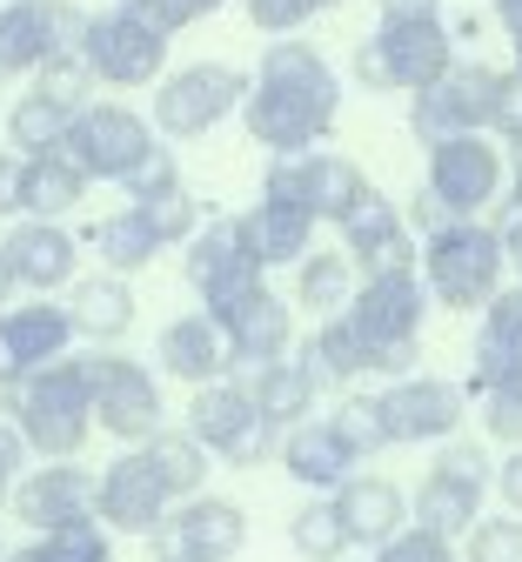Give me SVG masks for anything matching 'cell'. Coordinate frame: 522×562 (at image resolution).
Returning <instances> with one entry per match:
<instances>
[{"label":"cell","mask_w":522,"mask_h":562,"mask_svg":"<svg viewBox=\"0 0 522 562\" xmlns=\"http://www.w3.org/2000/svg\"><path fill=\"white\" fill-rule=\"evenodd\" d=\"M335 114H342L335 67L309 41H268L255 81H248V101H242V121H248L255 148H268L275 161L309 155L335 134Z\"/></svg>","instance_id":"6da1fadb"},{"label":"cell","mask_w":522,"mask_h":562,"mask_svg":"<svg viewBox=\"0 0 522 562\" xmlns=\"http://www.w3.org/2000/svg\"><path fill=\"white\" fill-rule=\"evenodd\" d=\"M0 415L21 429L27 456H41V462H81V449L95 436V402H88L81 356H60V362L34 369L27 382H14L8 395H0Z\"/></svg>","instance_id":"7a4b0ae2"},{"label":"cell","mask_w":522,"mask_h":562,"mask_svg":"<svg viewBox=\"0 0 522 562\" xmlns=\"http://www.w3.org/2000/svg\"><path fill=\"white\" fill-rule=\"evenodd\" d=\"M422 315H429V289H422L415 268H402V274H362V289L342 308V322L368 348V375H389V382L415 375V362H422Z\"/></svg>","instance_id":"3957f363"},{"label":"cell","mask_w":522,"mask_h":562,"mask_svg":"<svg viewBox=\"0 0 522 562\" xmlns=\"http://www.w3.org/2000/svg\"><path fill=\"white\" fill-rule=\"evenodd\" d=\"M502 274H509V255L489 222H449L422 241V289H429V302L456 308V315H469V308L482 315L509 289Z\"/></svg>","instance_id":"277c9868"},{"label":"cell","mask_w":522,"mask_h":562,"mask_svg":"<svg viewBox=\"0 0 522 562\" xmlns=\"http://www.w3.org/2000/svg\"><path fill=\"white\" fill-rule=\"evenodd\" d=\"M181 274H188V289L201 295V315L221 328L242 302H255V295H268V268L255 261V248H248V228H242V215H214L208 228H195V241H188V261H181Z\"/></svg>","instance_id":"5b68a950"},{"label":"cell","mask_w":522,"mask_h":562,"mask_svg":"<svg viewBox=\"0 0 522 562\" xmlns=\"http://www.w3.org/2000/svg\"><path fill=\"white\" fill-rule=\"evenodd\" d=\"M456 67V34L442 21H382L355 47V81L362 88H396V94H429Z\"/></svg>","instance_id":"8992f818"},{"label":"cell","mask_w":522,"mask_h":562,"mask_svg":"<svg viewBox=\"0 0 522 562\" xmlns=\"http://www.w3.org/2000/svg\"><path fill=\"white\" fill-rule=\"evenodd\" d=\"M88 375V402H95V429L141 449L155 429H168V408H162V382L147 375V362L121 356V348H88L81 356Z\"/></svg>","instance_id":"52a82bcc"},{"label":"cell","mask_w":522,"mask_h":562,"mask_svg":"<svg viewBox=\"0 0 522 562\" xmlns=\"http://www.w3.org/2000/svg\"><path fill=\"white\" fill-rule=\"evenodd\" d=\"M248 101V75L229 60H195L155 81V134L168 140H201Z\"/></svg>","instance_id":"ba28073f"},{"label":"cell","mask_w":522,"mask_h":562,"mask_svg":"<svg viewBox=\"0 0 522 562\" xmlns=\"http://www.w3.org/2000/svg\"><path fill=\"white\" fill-rule=\"evenodd\" d=\"M155 148L162 140L147 134V121L134 108H121V101H88L67 121V140H60V155L81 168V181H127Z\"/></svg>","instance_id":"9c48e42d"},{"label":"cell","mask_w":522,"mask_h":562,"mask_svg":"<svg viewBox=\"0 0 522 562\" xmlns=\"http://www.w3.org/2000/svg\"><path fill=\"white\" fill-rule=\"evenodd\" d=\"M188 436H195L208 456H221L229 469H255V462H268V456L281 449V436L255 415L248 389H242V382H229V375L188 395Z\"/></svg>","instance_id":"30bf717a"},{"label":"cell","mask_w":522,"mask_h":562,"mask_svg":"<svg viewBox=\"0 0 522 562\" xmlns=\"http://www.w3.org/2000/svg\"><path fill=\"white\" fill-rule=\"evenodd\" d=\"M88 34V14L74 0H8L0 8V81H34L54 54H74Z\"/></svg>","instance_id":"8fae6325"},{"label":"cell","mask_w":522,"mask_h":562,"mask_svg":"<svg viewBox=\"0 0 522 562\" xmlns=\"http://www.w3.org/2000/svg\"><path fill=\"white\" fill-rule=\"evenodd\" d=\"M429 201L449 222H482V207L502 201V148L489 134H456L429 148Z\"/></svg>","instance_id":"7c38bea8"},{"label":"cell","mask_w":522,"mask_h":562,"mask_svg":"<svg viewBox=\"0 0 522 562\" xmlns=\"http://www.w3.org/2000/svg\"><path fill=\"white\" fill-rule=\"evenodd\" d=\"M496 94H502V67H489V60H456L429 94H415L409 127H415L422 148H435V140H456V134H489Z\"/></svg>","instance_id":"4fadbf2b"},{"label":"cell","mask_w":522,"mask_h":562,"mask_svg":"<svg viewBox=\"0 0 522 562\" xmlns=\"http://www.w3.org/2000/svg\"><path fill=\"white\" fill-rule=\"evenodd\" d=\"M81 60H88V75L108 81V88H155L168 75V34L141 27L127 8H108V14H88Z\"/></svg>","instance_id":"5bb4252c"},{"label":"cell","mask_w":522,"mask_h":562,"mask_svg":"<svg viewBox=\"0 0 522 562\" xmlns=\"http://www.w3.org/2000/svg\"><path fill=\"white\" fill-rule=\"evenodd\" d=\"M147 542H155L162 562H235L242 542H248V516H242V503L208 496V488H201V496L175 503L168 522L147 536Z\"/></svg>","instance_id":"9a60e30c"},{"label":"cell","mask_w":522,"mask_h":562,"mask_svg":"<svg viewBox=\"0 0 522 562\" xmlns=\"http://www.w3.org/2000/svg\"><path fill=\"white\" fill-rule=\"evenodd\" d=\"M382 422H389V442H456V429H463V415H469V395H463V382H449V375H396L382 395Z\"/></svg>","instance_id":"2e32d148"},{"label":"cell","mask_w":522,"mask_h":562,"mask_svg":"<svg viewBox=\"0 0 522 562\" xmlns=\"http://www.w3.org/2000/svg\"><path fill=\"white\" fill-rule=\"evenodd\" d=\"M168 488L155 482V469L141 462V449H121L101 475H95V522L108 536H155L168 522Z\"/></svg>","instance_id":"e0dca14e"},{"label":"cell","mask_w":522,"mask_h":562,"mask_svg":"<svg viewBox=\"0 0 522 562\" xmlns=\"http://www.w3.org/2000/svg\"><path fill=\"white\" fill-rule=\"evenodd\" d=\"M74 348V315L67 302H21V308H0V395L14 382H27L34 369L60 362Z\"/></svg>","instance_id":"ac0fdd59"},{"label":"cell","mask_w":522,"mask_h":562,"mask_svg":"<svg viewBox=\"0 0 522 562\" xmlns=\"http://www.w3.org/2000/svg\"><path fill=\"white\" fill-rule=\"evenodd\" d=\"M262 188H281V194H295V201H302L315 222H335V228L355 215V201L368 194L362 168H355L348 155H329V148H309V155H288V161H275Z\"/></svg>","instance_id":"d6986e66"},{"label":"cell","mask_w":522,"mask_h":562,"mask_svg":"<svg viewBox=\"0 0 522 562\" xmlns=\"http://www.w3.org/2000/svg\"><path fill=\"white\" fill-rule=\"evenodd\" d=\"M0 255H8L14 289H27L41 302H54L60 289L81 281V241H74L60 222H14L0 235Z\"/></svg>","instance_id":"ffe728a7"},{"label":"cell","mask_w":522,"mask_h":562,"mask_svg":"<svg viewBox=\"0 0 522 562\" xmlns=\"http://www.w3.org/2000/svg\"><path fill=\"white\" fill-rule=\"evenodd\" d=\"M8 509H14L34 536L95 522V475H88L81 462H41V469H27V475L14 482Z\"/></svg>","instance_id":"44dd1931"},{"label":"cell","mask_w":522,"mask_h":562,"mask_svg":"<svg viewBox=\"0 0 522 562\" xmlns=\"http://www.w3.org/2000/svg\"><path fill=\"white\" fill-rule=\"evenodd\" d=\"M342 255H348L362 274H402V268H415V235H409V222H402V207H396L389 194L368 188V194L355 201V215L342 222Z\"/></svg>","instance_id":"7402d4cb"},{"label":"cell","mask_w":522,"mask_h":562,"mask_svg":"<svg viewBox=\"0 0 522 562\" xmlns=\"http://www.w3.org/2000/svg\"><path fill=\"white\" fill-rule=\"evenodd\" d=\"M221 341H229V369H268V362H288L295 348V308L268 289L255 302H242L229 322H221Z\"/></svg>","instance_id":"603a6c76"},{"label":"cell","mask_w":522,"mask_h":562,"mask_svg":"<svg viewBox=\"0 0 522 562\" xmlns=\"http://www.w3.org/2000/svg\"><path fill=\"white\" fill-rule=\"evenodd\" d=\"M335 516H342V529H348V549L362 542V549H382L396 529H409V496L389 482V475H348L342 488H335Z\"/></svg>","instance_id":"cb8c5ba5"},{"label":"cell","mask_w":522,"mask_h":562,"mask_svg":"<svg viewBox=\"0 0 522 562\" xmlns=\"http://www.w3.org/2000/svg\"><path fill=\"white\" fill-rule=\"evenodd\" d=\"M242 228H248V248H255V261L262 268H288V261H302L309 248H315V215L295 194H281V188H262V201L242 215Z\"/></svg>","instance_id":"d4e9b609"},{"label":"cell","mask_w":522,"mask_h":562,"mask_svg":"<svg viewBox=\"0 0 522 562\" xmlns=\"http://www.w3.org/2000/svg\"><path fill=\"white\" fill-rule=\"evenodd\" d=\"M155 362H162V375H175V382H188V389H208V382L229 375V341H221V328L195 308V315H181V322L162 328Z\"/></svg>","instance_id":"484cf974"},{"label":"cell","mask_w":522,"mask_h":562,"mask_svg":"<svg viewBox=\"0 0 522 562\" xmlns=\"http://www.w3.org/2000/svg\"><path fill=\"white\" fill-rule=\"evenodd\" d=\"M275 456H281V469L302 482V488H315V496H335V488L362 469V462L342 449V436L329 429V422H315V415H309V422H295Z\"/></svg>","instance_id":"4316f807"},{"label":"cell","mask_w":522,"mask_h":562,"mask_svg":"<svg viewBox=\"0 0 522 562\" xmlns=\"http://www.w3.org/2000/svg\"><path fill=\"white\" fill-rule=\"evenodd\" d=\"M469 382L463 395H482L489 382L515 375L522 369V289H502L489 308H482V328H476V356H469Z\"/></svg>","instance_id":"83f0119b"},{"label":"cell","mask_w":522,"mask_h":562,"mask_svg":"<svg viewBox=\"0 0 522 562\" xmlns=\"http://www.w3.org/2000/svg\"><path fill=\"white\" fill-rule=\"evenodd\" d=\"M67 315H74V335H88L95 348H114L127 328H134V281L121 274H81L67 289Z\"/></svg>","instance_id":"f1b7e54d"},{"label":"cell","mask_w":522,"mask_h":562,"mask_svg":"<svg viewBox=\"0 0 522 562\" xmlns=\"http://www.w3.org/2000/svg\"><path fill=\"white\" fill-rule=\"evenodd\" d=\"M81 194H88V181L67 155H41V161L14 168V215L21 222H60L81 207Z\"/></svg>","instance_id":"f546056e"},{"label":"cell","mask_w":522,"mask_h":562,"mask_svg":"<svg viewBox=\"0 0 522 562\" xmlns=\"http://www.w3.org/2000/svg\"><path fill=\"white\" fill-rule=\"evenodd\" d=\"M242 389H248L255 415L268 422L275 436H288L295 422H309V415H315V395H322L315 375H309V362H268V369H255Z\"/></svg>","instance_id":"4dcf8cb0"},{"label":"cell","mask_w":522,"mask_h":562,"mask_svg":"<svg viewBox=\"0 0 522 562\" xmlns=\"http://www.w3.org/2000/svg\"><path fill=\"white\" fill-rule=\"evenodd\" d=\"M482 488L489 482H469V475H449V469H429L422 488H415V522L435 529V536H469L482 522Z\"/></svg>","instance_id":"1f68e13d"},{"label":"cell","mask_w":522,"mask_h":562,"mask_svg":"<svg viewBox=\"0 0 522 562\" xmlns=\"http://www.w3.org/2000/svg\"><path fill=\"white\" fill-rule=\"evenodd\" d=\"M81 248L95 255V268H101V274H121V281H134L141 268H155V255H162L155 228H147L134 207H121V215L95 222V228L81 235Z\"/></svg>","instance_id":"d6a6232c"},{"label":"cell","mask_w":522,"mask_h":562,"mask_svg":"<svg viewBox=\"0 0 522 562\" xmlns=\"http://www.w3.org/2000/svg\"><path fill=\"white\" fill-rule=\"evenodd\" d=\"M355 302V261L342 248H309L302 261H295V308L309 315H342Z\"/></svg>","instance_id":"836d02e7"},{"label":"cell","mask_w":522,"mask_h":562,"mask_svg":"<svg viewBox=\"0 0 522 562\" xmlns=\"http://www.w3.org/2000/svg\"><path fill=\"white\" fill-rule=\"evenodd\" d=\"M141 462L155 469V482L168 488V503L201 496V482H208V449H201L188 429H155V436L141 442Z\"/></svg>","instance_id":"e575fe53"},{"label":"cell","mask_w":522,"mask_h":562,"mask_svg":"<svg viewBox=\"0 0 522 562\" xmlns=\"http://www.w3.org/2000/svg\"><path fill=\"white\" fill-rule=\"evenodd\" d=\"M309 375H315V389H348V382H362L368 375V348H362V335L342 322V315H329L322 328H315V341H309Z\"/></svg>","instance_id":"d590c367"},{"label":"cell","mask_w":522,"mask_h":562,"mask_svg":"<svg viewBox=\"0 0 522 562\" xmlns=\"http://www.w3.org/2000/svg\"><path fill=\"white\" fill-rule=\"evenodd\" d=\"M67 108H54L47 94H21L14 114H8V148H21V161H41V155H60V140H67Z\"/></svg>","instance_id":"8d00e7d4"},{"label":"cell","mask_w":522,"mask_h":562,"mask_svg":"<svg viewBox=\"0 0 522 562\" xmlns=\"http://www.w3.org/2000/svg\"><path fill=\"white\" fill-rule=\"evenodd\" d=\"M8 562H114V536L101 522H74V529H47V536L8 549Z\"/></svg>","instance_id":"74e56055"},{"label":"cell","mask_w":522,"mask_h":562,"mask_svg":"<svg viewBox=\"0 0 522 562\" xmlns=\"http://www.w3.org/2000/svg\"><path fill=\"white\" fill-rule=\"evenodd\" d=\"M329 429L342 436V449H348L355 462H368V456L396 449V442H389V422H382V402H376V395H342V402H335V415H329Z\"/></svg>","instance_id":"f35d334b"},{"label":"cell","mask_w":522,"mask_h":562,"mask_svg":"<svg viewBox=\"0 0 522 562\" xmlns=\"http://www.w3.org/2000/svg\"><path fill=\"white\" fill-rule=\"evenodd\" d=\"M288 542H295V555H309V562H342L348 555V529H342V516H335L329 496L302 503V509L288 516Z\"/></svg>","instance_id":"ab89813d"},{"label":"cell","mask_w":522,"mask_h":562,"mask_svg":"<svg viewBox=\"0 0 522 562\" xmlns=\"http://www.w3.org/2000/svg\"><path fill=\"white\" fill-rule=\"evenodd\" d=\"M134 215L155 228V241L162 248H188L195 241V228H201V201L188 194V188H175V194H155V201H127Z\"/></svg>","instance_id":"60d3db41"},{"label":"cell","mask_w":522,"mask_h":562,"mask_svg":"<svg viewBox=\"0 0 522 562\" xmlns=\"http://www.w3.org/2000/svg\"><path fill=\"white\" fill-rule=\"evenodd\" d=\"M27 88H34V94H47V101H54V108H67V114H81V108H88V94H95V75H88L81 47H74V54H54Z\"/></svg>","instance_id":"b9f144b4"},{"label":"cell","mask_w":522,"mask_h":562,"mask_svg":"<svg viewBox=\"0 0 522 562\" xmlns=\"http://www.w3.org/2000/svg\"><path fill=\"white\" fill-rule=\"evenodd\" d=\"M476 402H482V429H489V442L522 449V369L502 375V382H489Z\"/></svg>","instance_id":"7bdbcfd3"},{"label":"cell","mask_w":522,"mask_h":562,"mask_svg":"<svg viewBox=\"0 0 522 562\" xmlns=\"http://www.w3.org/2000/svg\"><path fill=\"white\" fill-rule=\"evenodd\" d=\"M463 542H469V562H522V516H509V509L482 516Z\"/></svg>","instance_id":"ee69618b"},{"label":"cell","mask_w":522,"mask_h":562,"mask_svg":"<svg viewBox=\"0 0 522 562\" xmlns=\"http://www.w3.org/2000/svg\"><path fill=\"white\" fill-rule=\"evenodd\" d=\"M248 8V27L268 34V41H288L295 27H309L322 14V0H242Z\"/></svg>","instance_id":"f6af8a7d"},{"label":"cell","mask_w":522,"mask_h":562,"mask_svg":"<svg viewBox=\"0 0 522 562\" xmlns=\"http://www.w3.org/2000/svg\"><path fill=\"white\" fill-rule=\"evenodd\" d=\"M376 562H463V555H456L449 536H435V529L409 522V529H396V536L376 549Z\"/></svg>","instance_id":"bcb514c9"},{"label":"cell","mask_w":522,"mask_h":562,"mask_svg":"<svg viewBox=\"0 0 522 562\" xmlns=\"http://www.w3.org/2000/svg\"><path fill=\"white\" fill-rule=\"evenodd\" d=\"M121 8L141 21V27H155V34H181V27H195L201 21V0H121Z\"/></svg>","instance_id":"7dc6e473"},{"label":"cell","mask_w":522,"mask_h":562,"mask_svg":"<svg viewBox=\"0 0 522 562\" xmlns=\"http://www.w3.org/2000/svg\"><path fill=\"white\" fill-rule=\"evenodd\" d=\"M121 188H127V201H155V194H175V188H181V168H175L168 148H155V155H147Z\"/></svg>","instance_id":"c3c4849f"},{"label":"cell","mask_w":522,"mask_h":562,"mask_svg":"<svg viewBox=\"0 0 522 562\" xmlns=\"http://www.w3.org/2000/svg\"><path fill=\"white\" fill-rule=\"evenodd\" d=\"M489 140H496V148H515V155H522V81H515V75H502L496 114H489Z\"/></svg>","instance_id":"681fc988"},{"label":"cell","mask_w":522,"mask_h":562,"mask_svg":"<svg viewBox=\"0 0 522 562\" xmlns=\"http://www.w3.org/2000/svg\"><path fill=\"white\" fill-rule=\"evenodd\" d=\"M489 488H496V496H502V509H509V516H522V449H509V456L496 462Z\"/></svg>","instance_id":"f907efd6"},{"label":"cell","mask_w":522,"mask_h":562,"mask_svg":"<svg viewBox=\"0 0 522 562\" xmlns=\"http://www.w3.org/2000/svg\"><path fill=\"white\" fill-rule=\"evenodd\" d=\"M21 469H27V442H21V429H14V422H8V415H0V475H8V482H14Z\"/></svg>","instance_id":"816d5d0a"},{"label":"cell","mask_w":522,"mask_h":562,"mask_svg":"<svg viewBox=\"0 0 522 562\" xmlns=\"http://www.w3.org/2000/svg\"><path fill=\"white\" fill-rule=\"evenodd\" d=\"M489 228L502 235V255H509V268H515V289H522V215H496Z\"/></svg>","instance_id":"f5cc1de1"},{"label":"cell","mask_w":522,"mask_h":562,"mask_svg":"<svg viewBox=\"0 0 522 562\" xmlns=\"http://www.w3.org/2000/svg\"><path fill=\"white\" fill-rule=\"evenodd\" d=\"M382 21H442V0H382Z\"/></svg>","instance_id":"db71d44e"},{"label":"cell","mask_w":522,"mask_h":562,"mask_svg":"<svg viewBox=\"0 0 522 562\" xmlns=\"http://www.w3.org/2000/svg\"><path fill=\"white\" fill-rule=\"evenodd\" d=\"M14 168H21V161L0 148V215H14Z\"/></svg>","instance_id":"11a10c76"},{"label":"cell","mask_w":522,"mask_h":562,"mask_svg":"<svg viewBox=\"0 0 522 562\" xmlns=\"http://www.w3.org/2000/svg\"><path fill=\"white\" fill-rule=\"evenodd\" d=\"M415 222H422V228H429V235H435V228H449V215H442V207H435V201H429V188H422V194H415Z\"/></svg>","instance_id":"9f6ffc18"},{"label":"cell","mask_w":522,"mask_h":562,"mask_svg":"<svg viewBox=\"0 0 522 562\" xmlns=\"http://www.w3.org/2000/svg\"><path fill=\"white\" fill-rule=\"evenodd\" d=\"M489 8H496V21H502L509 34H522V0H489Z\"/></svg>","instance_id":"6f0895ef"},{"label":"cell","mask_w":522,"mask_h":562,"mask_svg":"<svg viewBox=\"0 0 522 562\" xmlns=\"http://www.w3.org/2000/svg\"><path fill=\"white\" fill-rule=\"evenodd\" d=\"M14 295H21V289H14V274H8V255H0V308H8Z\"/></svg>","instance_id":"680465c9"},{"label":"cell","mask_w":522,"mask_h":562,"mask_svg":"<svg viewBox=\"0 0 522 562\" xmlns=\"http://www.w3.org/2000/svg\"><path fill=\"white\" fill-rule=\"evenodd\" d=\"M509 41H515V67H509V75H515V81H522V34H509Z\"/></svg>","instance_id":"91938a15"},{"label":"cell","mask_w":522,"mask_h":562,"mask_svg":"<svg viewBox=\"0 0 522 562\" xmlns=\"http://www.w3.org/2000/svg\"><path fill=\"white\" fill-rule=\"evenodd\" d=\"M8 496H14V482H8V475H0V509H8Z\"/></svg>","instance_id":"94428289"},{"label":"cell","mask_w":522,"mask_h":562,"mask_svg":"<svg viewBox=\"0 0 522 562\" xmlns=\"http://www.w3.org/2000/svg\"><path fill=\"white\" fill-rule=\"evenodd\" d=\"M214 8H221V0H201V14H214Z\"/></svg>","instance_id":"6125c7cd"},{"label":"cell","mask_w":522,"mask_h":562,"mask_svg":"<svg viewBox=\"0 0 522 562\" xmlns=\"http://www.w3.org/2000/svg\"><path fill=\"white\" fill-rule=\"evenodd\" d=\"M322 8H342V0H322Z\"/></svg>","instance_id":"be15d7a7"},{"label":"cell","mask_w":522,"mask_h":562,"mask_svg":"<svg viewBox=\"0 0 522 562\" xmlns=\"http://www.w3.org/2000/svg\"><path fill=\"white\" fill-rule=\"evenodd\" d=\"M0 562H8V549H0Z\"/></svg>","instance_id":"e7e4bbea"}]
</instances>
